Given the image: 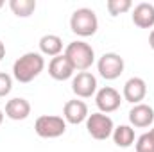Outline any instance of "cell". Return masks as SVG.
Segmentation results:
<instances>
[{"label":"cell","instance_id":"obj_1","mask_svg":"<svg viewBox=\"0 0 154 152\" xmlns=\"http://www.w3.org/2000/svg\"><path fill=\"white\" fill-rule=\"evenodd\" d=\"M45 68V59L38 52H27L22 57H18L13 65V77L22 82L27 84L31 81H34L36 77L43 72Z\"/></svg>","mask_w":154,"mask_h":152},{"label":"cell","instance_id":"obj_2","mask_svg":"<svg viewBox=\"0 0 154 152\" xmlns=\"http://www.w3.org/2000/svg\"><path fill=\"white\" fill-rule=\"evenodd\" d=\"M70 29L72 32L81 38H90L99 29V18L93 9L90 7H79L70 16Z\"/></svg>","mask_w":154,"mask_h":152},{"label":"cell","instance_id":"obj_3","mask_svg":"<svg viewBox=\"0 0 154 152\" xmlns=\"http://www.w3.org/2000/svg\"><path fill=\"white\" fill-rule=\"evenodd\" d=\"M65 56L68 57V61L72 63V66L77 72H86L95 61V52H93L91 45H88L86 41L68 43V47L65 48Z\"/></svg>","mask_w":154,"mask_h":152},{"label":"cell","instance_id":"obj_4","mask_svg":"<svg viewBox=\"0 0 154 152\" xmlns=\"http://www.w3.org/2000/svg\"><path fill=\"white\" fill-rule=\"evenodd\" d=\"M34 131L39 138H47V140L59 138L66 131V122L63 116L57 114H41L34 122Z\"/></svg>","mask_w":154,"mask_h":152},{"label":"cell","instance_id":"obj_5","mask_svg":"<svg viewBox=\"0 0 154 152\" xmlns=\"http://www.w3.org/2000/svg\"><path fill=\"white\" fill-rule=\"evenodd\" d=\"M113 129H115L113 120L104 113H91L86 118V131L93 140L99 141L108 140L113 134Z\"/></svg>","mask_w":154,"mask_h":152},{"label":"cell","instance_id":"obj_6","mask_svg":"<svg viewBox=\"0 0 154 152\" xmlns=\"http://www.w3.org/2000/svg\"><path fill=\"white\" fill-rule=\"evenodd\" d=\"M124 57H120L115 52H106L100 56V59L97 61V70L102 79L106 81H115L124 74Z\"/></svg>","mask_w":154,"mask_h":152},{"label":"cell","instance_id":"obj_7","mask_svg":"<svg viewBox=\"0 0 154 152\" xmlns=\"http://www.w3.org/2000/svg\"><path fill=\"white\" fill-rule=\"evenodd\" d=\"M95 104H97V108H99V113L108 114V113L116 111V109L120 108L122 97H120V93L116 91L115 88L106 86V88H100V90L97 91V95H95Z\"/></svg>","mask_w":154,"mask_h":152},{"label":"cell","instance_id":"obj_8","mask_svg":"<svg viewBox=\"0 0 154 152\" xmlns=\"http://www.w3.org/2000/svg\"><path fill=\"white\" fill-rule=\"evenodd\" d=\"M72 91L79 99H90L97 93V77L90 72H79L72 77Z\"/></svg>","mask_w":154,"mask_h":152},{"label":"cell","instance_id":"obj_9","mask_svg":"<svg viewBox=\"0 0 154 152\" xmlns=\"http://www.w3.org/2000/svg\"><path fill=\"white\" fill-rule=\"evenodd\" d=\"M147 95V84L142 77H131L125 84H124V100L131 102L133 106L134 104H142V100L145 99Z\"/></svg>","mask_w":154,"mask_h":152},{"label":"cell","instance_id":"obj_10","mask_svg":"<svg viewBox=\"0 0 154 152\" xmlns=\"http://www.w3.org/2000/svg\"><path fill=\"white\" fill-rule=\"evenodd\" d=\"M129 122L131 127H138V129H145L151 127L154 122V109L149 104H134L129 111Z\"/></svg>","mask_w":154,"mask_h":152},{"label":"cell","instance_id":"obj_11","mask_svg":"<svg viewBox=\"0 0 154 152\" xmlns=\"http://www.w3.org/2000/svg\"><path fill=\"white\" fill-rule=\"evenodd\" d=\"M74 72H75V68L72 66V63L68 61V57L65 54L52 57L48 63V75L56 81H66V79L74 77Z\"/></svg>","mask_w":154,"mask_h":152},{"label":"cell","instance_id":"obj_12","mask_svg":"<svg viewBox=\"0 0 154 152\" xmlns=\"http://www.w3.org/2000/svg\"><path fill=\"white\" fill-rule=\"evenodd\" d=\"M88 116H90V114H88V106H86V102L74 99V100H68V102L65 104L63 118H65V122H66V123L79 125V123L86 122V118H88Z\"/></svg>","mask_w":154,"mask_h":152},{"label":"cell","instance_id":"obj_13","mask_svg":"<svg viewBox=\"0 0 154 152\" xmlns=\"http://www.w3.org/2000/svg\"><path fill=\"white\" fill-rule=\"evenodd\" d=\"M133 23L140 29L154 27V5L149 2H142L133 9Z\"/></svg>","mask_w":154,"mask_h":152},{"label":"cell","instance_id":"obj_14","mask_svg":"<svg viewBox=\"0 0 154 152\" xmlns=\"http://www.w3.org/2000/svg\"><path fill=\"white\" fill-rule=\"evenodd\" d=\"M4 113H5L7 118L20 122V120H25V118L31 114V104H29V100H25V99H22V97H16V99L7 100Z\"/></svg>","mask_w":154,"mask_h":152},{"label":"cell","instance_id":"obj_15","mask_svg":"<svg viewBox=\"0 0 154 152\" xmlns=\"http://www.w3.org/2000/svg\"><path fill=\"white\" fill-rule=\"evenodd\" d=\"M39 50H41V56H50V57L61 56V52H63V39L57 34H45L39 39Z\"/></svg>","mask_w":154,"mask_h":152},{"label":"cell","instance_id":"obj_16","mask_svg":"<svg viewBox=\"0 0 154 152\" xmlns=\"http://www.w3.org/2000/svg\"><path fill=\"white\" fill-rule=\"evenodd\" d=\"M113 141H115L116 147H122V149H127L134 143V129L131 125H118L113 129Z\"/></svg>","mask_w":154,"mask_h":152},{"label":"cell","instance_id":"obj_17","mask_svg":"<svg viewBox=\"0 0 154 152\" xmlns=\"http://www.w3.org/2000/svg\"><path fill=\"white\" fill-rule=\"evenodd\" d=\"M9 7L18 18H29L36 11V0H9Z\"/></svg>","mask_w":154,"mask_h":152},{"label":"cell","instance_id":"obj_18","mask_svg":"<svg viewBox=\"0 0 154 152\" xmlns=\"http://www.w3.org/2000/svg\"><path fill=\"white\" fill-rule=\"evenodd\" d=\"M106 7H108V11H109L111 16H118V14L127 13L133 7V2L131 0H108Z\"/></svg>","mask_w":154,"mask_h":152},{"label":"cell","instance_id":"obj_19","mask_svg":"<svg viewBox=\"0 0 154 152\" xmlns=\"http://www.w3.org/2000/svg\"><path fill=\"white\" fill-rule=\"evenodd\" d=\"M136 152H154V138L151 132H145L136 140Z\"/></svg>","mask_w":154,"mask_h":152},{"label":"cell","instance_id":"obj_20","mask_svg":"<svg viewBox=\"0 0 154 152\" xmlns=\"http://www.w3.org/2000/svg\"><path fill=\"white\" fill-rule=\"evenodd\" d=\"M11 90H13V77L9 75V74L0 72V97L9 95Z\"/></svg>","mask_w":154,"mask_h":152},{"label":"cell","instance_id":"obj_21","mask_svg":"<svg viewBox=\"0 0 154 152\" xmlns=\"http://www.w3.org/2000/svg\"><path fill=\"white\" fill-rule=\"evenodd\" d=\"M4 56H5V45L0 41V61L4 59Z\"/></svg>","mask_w":154,"mask_h":152},{"label":"cell","instance_id":"obj_22","mask_svg":"<svg viewBox=\"0 0 154 152\" xmlns=\"http://www.w3.org/2000/svg\"><path fill=\"white\" fill-rule=\"evenodd\" d=\"M149 45H151V48L154 50V29L151 31V34H149Z\"/></svg>","mask_w":154,"mask_h":152},{"label":"cell","instance_id":"obj_23","mask_svg":"<svg viewBox=\"0 0 154 152\" xmlns=\"http://www.w3.org/2000/svg\"><path fill=\"white\" fill-rule=\"evenodd\" d=\"M2 122H4V111L0 109V125H2Z\"/></svg>","mask_w":154,"mask_h":152},{"label":"cell","instance_id":"obj_24","mask_svg":"<svg viewBox=\"0 0 154 152\" xmlns=\"http://www.w3.org/2000/svg\"><path fill=\"white\" fill-rule=\"evenodd\" d=\"M149 132H151V136H152V138H154V127H152V129H151V131H149Z\"/></svg>","mask_w":154,"mask_h":152},{"label":"cell","instance_id":"obj_25","mask_svg":"<svg viewBox=\"0 0 154 152\" xmlns=\"http://www.w3.org/2000/svg\"><path fill=\"white\" fill-rule=\"evenodd\" d=\"M2 7H4V0H0V9H2Z\"/></svg>","mask_w":154,"mask_h":152}]
</instances>
